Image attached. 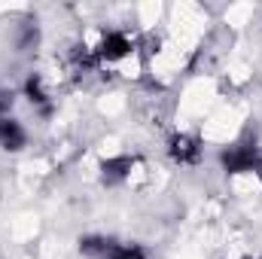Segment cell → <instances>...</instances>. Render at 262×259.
I'll return each instance as SVG.
<instances>
[{
	"instance_id": "1",
	"label": "cell",
	"mask_w": 262,
	"mask_h": 259,
	"mask_svg": "<svg viewBox=\"0 0 262 259\" xmlns=\"http://www.w3.org/2000/svg\"><path fill=\"white\" fill-rule=\"evenodd\" d=\"M220 165L226 174H253L262 171V149L256 143H235L220 153Z\"/></svg>"
},
{
	"instance_id": "2",
	"label": "cell",
	"mask_w": 262,
	"mask_h": 259,
	"mask_svg": "<svg viewBox=\"0 0 262 259\" xmlns=\"http://www.w3.org/2000/svg\"><path fill=\"white\" fill-rule=\"evenodd\" d=\"M131 52H134V40H131L128 34L110 31V34H104V40L98 43L95 58H98V64H116V61L128 58Z\"/></svg>"
},
{
	"instance_id": "3",
	"label": "cell",
	"mask_w": 262,
	"mask_h": 259,
	"mask_svg": "<svg viewBox=\"0 0 262 259\" xmlns=\"http://www.w3.org/2000/svg\"><path fill=\"white\" fill-rule=\"evenodd\" d=\"M168 156L177 162V165H195L201 159V146L192 134H174L168 140Z\"/></svg>"
},
{
	"instance_id": "4",
	"label": "cell",
	"mask_w": 262,
	"mask_h": 259,
	"mask_svg": "<svg viewBox=\"0 0 262 259\" xmlns=\"http://www.w3.org/2000/svg\"><path fill=\"white\" fill-rule=\"evenodd\" d=\"M131 168H134V159L128 156H116V159H107L101 165V177L107 186H116V183H125L131 177Z\"/></svg>"
},
{
	"instance_id": "5",
	"label": "cell",
	"mask_w": 262,
	"mask_h": 259,
	"mask_svg": "<svg viewBox=\"0 0 262 259\" xmlns=\"http://www.w3.org/2000/svg\"><path fill=\"white\" fill-rule=\"evenodd\" d=\"M28 143V131L21 128V122L18 119H3V128H0V146L3 149H9V153H15V149H21Z\"/></svg>"
},
{
	"instance_id": "6",
	"label": "cell",
	"mask_w": 262,
	"mask_h": 259,
	"mask_svg": "<svg viewBox=\"0 0 262 259\" xmlns=\"http://www.w3.org/2000/svg\"><path fill=\"white\" fill-rule=\"evenodd\" d=\"M25 98L34 104V107H43V110H49V92H46V82H43V76L40 73H31L28 79H25Z\"/></svg>"
},
{
	"instance_id": "7",
	"label": "cell",
	"mask_w": 262,
	"mask_h": 259,
	"mask_svg": "<svg viewBox=\"0 0 262 259\" xmlns=\"http://www.w3.org/2000/svg\"><path fill=\"white\" fill-rule=\"evenodd\" d=\"M9 107H12V95L9 92H0V119H6Z\"/></svg>"
},
{
	"instance_id": "8",
	"label": "cell",
	"mask_w": 262,
	"mask_h": 259,
	"mask_svg": "<svg viewBox=\"0 0 262 259\" xmlns=\"http://www.w3.org/2000/svg\"><path fill=\"white\" fill-rule=\"evenodd\" d=\"M0 128H3V119H0Z\"/></svg>"
},
{
	"instance_id": "9",
	"label": "cell",
	"mask_w": 262,
	"mask_h": 259,
	"mask_svg": "<svg viewBox=\"0 0 262 259\" xmlns=\"http://www.w3.org/2000/svg\"><path fill=\"white\" fill-rule=\"evenodd\" d=\"M253 259H262V256H253Z\"/></svg>"
}]
</instances>
